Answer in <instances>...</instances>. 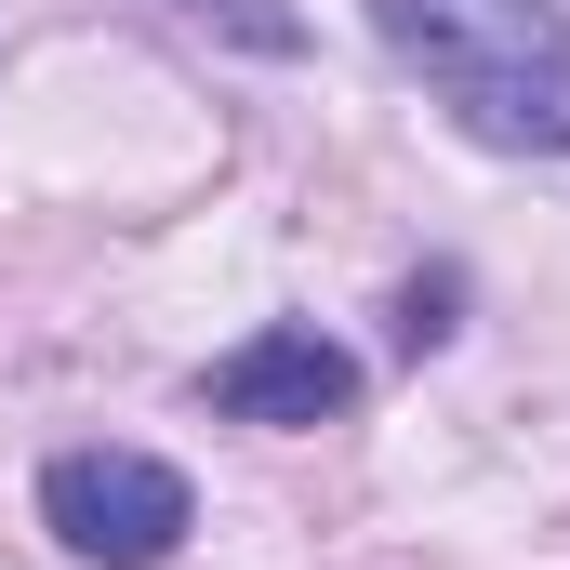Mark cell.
I'll list each match as a JSON object with an SVG mask.
<instances>
[{"instance_id":"1","label":"cell","mask_w":570,"mask_h":570,"mask_svg":"<svg viewBox=\"0 0 570 570\" xmlns=\"http://www.w3.org/2000/svg\"><path fill=\"white\" fill-rule=\"evenodd\" d=\"M372 27L478 146L570 159V13L558 0H372Z\"/></svg>"},{"instance_id":"2","label":"cell","mask_w":570,"mask_h":570,"mask_svg":"<svg viewBox=\"0 0 570 570\" xmlns=\"http://www.w3.org/2000/svg\"><path fill=\"white\" fill-rule=\"evenodd\" d=\"M40 531L94 570H159L199 531V491L159 464V451H53L40 464Z\"/></svg>"},{"instance_id":"3","label":"cell","mask_w":570,"mask_h":570,"mask_svg":"<svg viewBox=\"0 0 570 570\" xmlns=\"http://www.w3.org/2000/svg\"><path fill=\"white\" fill-rule=\"evenodd\" d=\"M345 399H358V358L332 332H305V318H279V332L213 358V412L226 425H332Z\"/></svg>"},{"instance_id":"4","label":"cell","mask_w":570,"mask_h":570,"mask_svg":"<svg viewBox=\"0 0 570 570\" xmlns=\"http://www.w3.org/2000/svg\"><path fill=\"white\" fill-rule=\"evenodd\" d=\"M186 13H199V27H239L253 53H292V40H305V27H292L279 0H186Z\"/></svg>"}]
</instances>
